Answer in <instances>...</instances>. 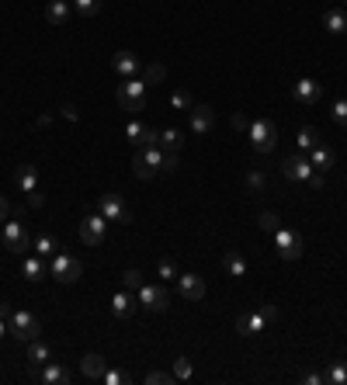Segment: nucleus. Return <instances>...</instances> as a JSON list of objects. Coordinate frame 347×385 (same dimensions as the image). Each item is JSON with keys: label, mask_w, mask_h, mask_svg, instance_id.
I'll return each instance as SVG.
<instances>
[{"label": "nucleus", "mask_w": 347, "mask_h": 385, "mask_svg": "<svg viewBox=\"0 0 347 385\" xmlns=\"http://www.w3.org/2000/svg\"><path fill=\"white\" fill-rule=\"evenodd\" d=\"M160 163H163V153L156 146H136V156H132V174L139 181H149L156 171H160Z\"/></svg>", "instance_id": "obj_1"}, {"label": "nucleus", "mask_w": 347, "mask_h": 385, "mask_svg": "<svg viewBox=\"0 0 347 385\" xmlns=\"http://www.w3.org/2000/svg\"><path fill=\"white\" fill-rule=\"evenodd\" d=\"M146 80L139 77H129L125 84H119V90H115V97H119V104L125 108V112H143V101H146Z\"/></svg>", "instance_id": "obj_2"}, {"label": "nucleus", "mask_w": 347, "mask_h": 385, "mask_svg": "<svg viewBox=\"0 0 347 385\" xmlns=\"http://www.w3.org/2000/svg\"><path fill=\"white\" fill-rule=\"evenodd\" d=\"M250 146L257 149V153H271L274 149V142H278V125L271 122V119H257V122H250Z\"/></svg>", "instance_id": "obj_3"}, {"label": "nucleus", "mask_w": 347, "mask_h": 385, "mask_svg": "<svg viewBox=\"0 0 347 385\" xmlns=\"http://www.w3.org/2000/svg\"><path fill=\"white\" fill-rule=\"evenodd\" d=\"M274 243H278V253H281V260H299L302 253H306V243H302V236L296 233V229H274Z\"/></svg>", "instance_id": "obj_4"}, {"label": "nucleus", "mask_w": 347, "mask_h": 385, "mask_svg": "<svg viewBox=\"0 0 347 385\" xmlns=\"http://www.w3.org/2000/svg\"><path fill=\"white\" fill-rule=\"evenodd\" d=\"M52 274H56L63 285H73L80 274H84V264H80V257H73V253H56V257H52Z\"/></svg>", "instance_id": "obj_5"}, {"label": "nucleus", "mask_w": 347, "mask_h": 385, "mask_svg": "<svg viewBox=\"0 0 347 385\" xmlns=\"http://www.w3.org/2000/svg\"><path fill=\"white\" fill-rule=\"evenodd\" d=\"M281 171H285V177L288 181H299V184H306L316 171H313V163H309V156L299 149V153H292V156H285V163H281Z\"/></svg>", "instance_id": "obj_6"}, {"label": "nucleus", "mask_w": 347, "mask_h": 385, "mask_svg": "<svg viewBox=\"0 0 347 385\" xmlns=\"http://www.w3.org/2000/svg\"><path fill=\"white\" fill-rule=\"evenodd\" d=\"M38 330H42V326H38V319H35L32 312H25V309L11 312V334H14L18 340H25V344H28V340H35V337H38Z\"/></svg>", "instance_id": "obj_7"}, {"label": "nucleus", "mask_w": 347, "mask_h": 385, "mask_svg": "<svg viewBox=\"0 0 347 385\" xmlns=\"http://www.w3.org/2000/svg\"><path fill=\"white\" fill-rule=\"evenodd\" d=\"M101 215L108 219V223H122V226L132 223V212L125 208V201L119 195H101Z\"/></svg>", "instance_id": "obj_8"}, {"label": "nucleus", "mask_w": 347, "mask_h": 385, "mask_svg": "<svg viewBox=\"0 0 347 385\" xmlns=\"http://www.w3.org/2000/svg\"><path fill=\"white\" fill-rule=\"evenodd\" d=\"M32 233L21 226V223H4V247L8 250H14V253H25V250H32Z\"/></svg>", "instance_id": "obj_9"}, {"label": "nucleus", "mask_w": 347, "mask_h": 385, "mask_svg": "<svg viewBox=\"0 0 347 385\" xmlns=\"http://www.w3.org/2000/svg\"><path fill=\"white\" fill-rule=\"evenodd\" d=\"M104 226H108V219L97 212V215H87L84 223H80V240L87 247H101L104 243Z\"/></svg>", "instance_id": "obj_10"}, {"label": "nucleus", "mask_w": 347, "mask_h": 385, "mask_svg": "<svg viewBox=\"0 0 347 385\" xmlns=\"http://www.w3.org/2000/svg\"><path fill=\"white\" fill-rule=\"evenodd\" d=\"M139 302H143L146 309H153V312H163V309L170 306V292H167L163 285H143V288H139Z\"/></svg>", "instance_id": "obj_11"}, {"label": "nucleus", "mask_w": 347, "mask_h": 385, "mask_svg": "<svg viewBox=\"0 0 347 385\" xmlns=\"http://www.w3.org/2000/svg\"><path fill=\"white\" fill-rule=\"evenodd\" d=\"M178 292L188 302H202L205 299V282L198 278V274H178Z\"/></svg>", "instance_id": "obj_12"}, {"label": "nucleus", "mask_w": 347, "mask_h": 385, "mask_svg": "<svg viewBox=\"0 0 347 385\" xmlns=\"http://www.w3.org/2000/svg\"><path fill=\"white\" fill-rule=\"evenodd\" d=\"M111 70L129 80V77H136L143 70V63H139V56H132V52H115V56H111Z\"/></svg>", "instance_id": "obj_13"}, {"label": "nucleus", "mask_w": 347, "mask_h": 385, "mask_svg": "<svg viewBox=\"0 0 347 385\" xmlns=\"http://www.w3.org/2000/svg\"><path fill=\"white\" fill-rule=\"evenodd\" d=\"M292 97H296V104L309 108V104H316V101L323 97V87H320L316 80H299V84L292 87Z\"/></svg>", "instance_id": "obj_14"}, {"label": "nucleus", "mask_w": 347, "mask_h": 385, "mask_svg": "<svg viewBox=\"0 0 347 385\" xmlns=\"http://www.w3.org/2000/svg\"><path fill=\"white\" fill-rule=\"evenodd\" d=\"M38 382H42V385H67V382H70V371H67L60 361H45L42 371H38Z\"/></svg>", "instance_id": "obj_15"}, {"label": "nucleus", "mask_w": 347, "mask_h": 385, "mask_svg": "<svg viewBox=\"0 0 347 385\" xmlns=\"http://www.w3.org/2000/svg\"><path fill=\"white\" fill-rule=\"evenodd\" d=\"M267 326V319L261 316V309H254V312H243L240 319H237V330L243 337H254V334H261V330Z\"/></svg>", "instance_id": "obj_16"}, {"label": "nucleus", "mask_w": 347, "mask_h": 385, "mask_svg": "<svg viewBox=\"0 0 347 385\" xmlns=\"http://www.w3.org/2000/svg\"><path fill=\"white\" fill-rule=\"evenodd\" d=\"M70 14H73L70 0H52V4L45 8V21H49V25H67Z\"/></svg>", "instance_id": "obj_17"}, {"label": "nucleus", "mask_w": 347, "mask_h": 385, "mask_svg": "<svg viewBox=\"0 0 347 385\" xmlns=\"http://www.w3.org/2000/svg\"><path fill=\"white\" fill-rule=\"evenodd\" d=\"M111 312L119 316V319H129L132 312H136V299H132V292H115V299H111Z\"/></svg>", "instance_id": "obj_18"}, {"label": "nucleus", "mask_w": 347, "mask_h": 385, "mask_svg": "<svg viewBox=\"0 0 347 385\" xmlns=\"http://www.w3.org/2000/svg\"><path fill=\"white\" fill-rule=\"evenodd\" d=\"M222 267L229 271V278H247V260H243V253H240V250H226Z\"/></svg>", "instance_id": "obj_19"}, {"label": "nucleus", "mask_w": 347, "mask_h": 385, "mask_svg": "<svg viewBox=\"0 0 347 385\" xmlns=\"http://www.w3.org/2000/svg\"><path fill=\"white\" fill-rule=\"evenodd\" d=\"M212 122H215V112H212L208 104L191 108V129H195V132H208V129H212Z\"/></svg>", "instance_id": "obj_20"}, {"label": "nucleus", "mask_w": 347, "mask_h": 385, "mask_svg": "<svg viewBox=\"0 0 347 385\" xmlns=\"http://www.w3.org/2000/svg\"><path fill=\"white\" fill-rule=\"evenodd\" d=\"M309 163H313V171L326 174V171L333 167V149H326V146H313V149H309Z\"/></svg>", "instance_id": "obj_21"}, {"label": "nucleus", "mask_w": 347, "mask_h": 385, "mask_svg": "<svg viewBox=\"0 0 347 385\" xmlns=\"http://www.w3.org/2000/svg\"><path fill=\"white\" fill-rule=\"evenodd\" d=\"M80 371H84L87 378H104V371H108V361H104L101 354H84V361H80Z\"/></svg>", "instance_id": "obj_22"}, {"label": "nucleus", "mask_w": 347, "mask_h": 385, "mask_svg": "<svg viewBox=\"0 0 347 385\" xmlns=\"http://www.w3.org/2000/svg\"><path fill=\"white\" fill-rule=\"evenodd\" d=\"M323 28H326L330 35H344V32H347V14H344L340 8H330V11L323 14Z\"/></svg>", "instance_id": "obj_23"}, {"label": "nucleus", "mask_w": 347, "mask_h": 385, "mask_svg": "<svg viewBox=\"0 0 347 385\" xmlns=\"http://www.w3.org/2000/svg\"><path fill=\"white\" fill-rule=\"evenodd\" d=\"M28 361H32V368H42L45 361H52L49 344H42L38 337H35V340H28Z\"/></svg>", "instance_id": "obj_24"}, {"label": "nucleus", "mask_w": 347, "mask_h": 385, "mask_svg": "<svg viewBox=\"0 0 347 385\" xmlns=\"http://www.w3.org/2000/svg\"><path fill=\"white\" fill-rule=\"evenodd\" d=\"M35 184H38V171L32 167V163H21V167H18V188H21L25 195H32Z\"/></svg>", "instance_id": "obj_25"}, {"label": "nucleus", "mask_w": 347, "mask_h": 385, "mask_svg": "<svg viewBox=\"0 0 347 385\" xmlns=\"http://www.w3.org/2000/svg\"><path fill=\"white\" fill-rule=\"evenodd\" d=\"M160 146H163V153H178V149L184 146L181 129H163V132H160Z\"/></svg>", "instance_id": "obj_26"}, {"label": "nucleus", "mask_w": 347, "mask_h": 385, "mask_svg": "<svg viewBox=\"0 0 347 385\" xmlns=\"http://www.w3.org/2000/svg\"><path fill=\"white\" fill-rule=\"evenodd\" d=\"M35 253H42V257H56V253H60V240H56V236H49V233H42V236H35Z\"/></svg>", "instance_id": "obj_27"}, {"label": "nucleus", "mask_w": 347, "mask_h": 385, "mask_svg": "<svg viewBox=\"0 0 347 385\" xmlns=\"http://www.w3.org/2000/svg\"><path fill=\"white\" fill-rule=\"evenodd\" d=\"M326 382L330 385H347V361H333L330 371H326Z\"/></svg>", "instance_id": "obj_28"}, {"label": "nucleus", "mask_w": 347, "mask_h": 385, "mask_svg": "<svg viewBox=\"0 0 347 385\" xmlns=\"http://www.w3.org/2000/svg\"><path fill=\"white\" fill-rule=\"evenodd\" d=\"M313 146H320V132H316V129H309V125H306V129H299V149H302V153H309Z\"/></svg>", "instance_id": "obj_29"}, {"label": "nucleus", "mask_w": 347, "mask_h": 385, "mask_svg": "<svg viewBox=\"0 0 347 385\" xmlns=\"http://www.w3.org/2000/svg\"><path fill=\"white\" fill-rule=\"evenodd\" d=\"M73 11H77L80 18H94V14L101 11V0H73Z\"/></svg>", "instance_id": "obj_30"}, {"label": "nucleus", "mask_w": 347, "mask_h": 385, "mask_svg": "<svg viewBox=\"0 0 347 385\" xmlns=\"http://www.w3.org/2000/svg\"><path fill=\"white\" fill-rule=\"evenodd\" d=\"M170 108L174 112H191V94L188 90H174L170 94Z\"/></svg>", "instance_id": "obj_31"}, {"label": "nucleus", "mask_w": 347, "mask_h": 385, "mask_svg": "<svg viewBox=\"0 0 347 385\" xmlns=\"http://www.w3.org/2000/svg\"><path fill=\"white\" fill-rule=\"evenodd\" d=\"M122 288H125V292H139V288H143V274H139L136 267H129V271L122 274Z\"/></svg>", "instance_id": "obj_32"}, {"label": "nucleus", "mask_w": 347, "mask_h": 385, "mask_svg": "<svg viewBox=\"0 0 347 385\" xmlns=\"http://www.w3.org/2000/svg\"><path fill=\"white\" fill-rule=\"evenodd\" d=\"M42 274H45L42 260H38V257H28V260H25V278H28V282H38Z\"/></svg>", "instance_id": "obj_33"}, {"label": "nucleus", "mask_w": 347, "mask_h": 385, "mask_svg": "<svg viewBox=\"0 0 347 385\" xmlns=\"http://www.w3.org/2000/svg\"><path fill=\"white\" fill-rule=\"evenodd\" d=\"M143 132H146L143 122H129V125H125V139H129L132 146H143Z\"/></svg>", "instance_id": "obj_34"}, {"label": "nucleus", "mask_w": 347, "mask_h": 385, "mask_svg": "<svg viewBox=\"0 0 347 385\" xmlns=\"http://www.w3.org/2000/svg\"><path fill=\"white\" fill-rule=\"evenodd\" d=\"M174 378H178V382H188V378H191V361H188V358H178V361H174Z\"/></svg>", "instance_id": "obj_35"}, {"label": "nucleus", "mask_w": 347, "mask_h": 385, "mask_svg": "<svg viewBox=\"0 0 347 385\" xmlns=\"http://www.w3.org/2000/svg\"><path fill=\"white\" fill-rule=\"evenodd\" d=\"M163 77H167V66H163V63H149V66H146V77H143V80H146V84H160Z\"/></svg>", "instance_id": "obj_36"}, {"label": "nucleus", "mask_w": 347, "mask_h": 385, "mask_svg": "<svg viewBox=\"0 0 347 385\" xmlns=\"http://www.w3.org/2000/svg\"><path fill=\"white\" fill-rule=\"evenodd\" d=\"M156 274H160V278H167V282H170V278H178V264H174L170 257H163V260L156 264Z\"/></svg>", "instance_id": "obj_37"}, {"label": "nucleus", "mask_w": 347, "mask_h": 385, "mask_svg": "<svg viewBox=\"0 0 347 385\" xmlns=\"http://www.w3.org/2000/svg\"><path fill=\"white\" fill-rule=\"evenodd\" d=\"M257 223H261V226H264L267 233H274V229L281 226V219H278L274 212H261V215H257Z\"/></svg>", "instance_id": "obj_38"}, {"label": "nucleus", "mask_w": 347, "mask_h": 385, "mask_svg": "<svg viewBox=\"0 0 347 385\" xmlns=\"http://www.w3.org/2000/svg\"><path fill=\"white\" fill-rule=\"evenodd\" d=\"M146 382L149 385H170L174 382V371H146Z\"/></svg>", "instance_id": "obj_39"}, {"label": "nucleus", "mask_w": 347, "mask_h": 385, "mask_svg": "<svg viewBox=\"0 0 347 385\" xmlns=\"http://www.w3.org/2000/svg\"><path fill=\"white\" fill-rule=\"evenodd\" d=\"M181 167V160H178V153H163V163H160V171H167V174H174Z\"/></svg>", "instance_id": "obj_40"}, {"label": "nucleus", "mask_w": 347, "mask_h": 385, "mask_svg": "<svg viewBox=\"0 0 347 385\" xmlns=\"http://www.w3.org/2000/svg\"><path fill=\"white\" fill-rule=\"evenodd\" d=\"M104 382H108V385H125V382H129V375H125V371L108 368V371H104Z\"/></svg>", "instance_id": "obj_41"}, {"label": "nucleus", "mask_w": 347, "mask_h": 385, "mask_svg": "<svg viewBox=\"0 0 347 385\" xmlns=\"http://www.w3.org/2000/svg\"><path fill=\"white\" fill-rule=\"evenodd\" d=\"M333 122L337 125H347V101H337L333 104Z\"/></svg>", "instance_id": "obj_42"}, {"label": "nucleus", "mask_w": 347, "mask_h": 385, "mask_svg": "<svg viewBox=\"0 0 347 385\" xmlns=\"http://www.w3.org/2000/svg\"><path fill=\"white\" fill-rule=\"evenodd\" d=\"M261 316H264L267 323H278V319H281V312H278V306H271V302H264V306H261Z\"/></svg>", "instance_id": "obj_43"}, {"label": "nucleus", "mask_w": 347, "mask_h": 385, "mask_svg": "<svg viewBox=\"0 0 347 385\" xmlns=\"http://www.w3.org/2000/svg\"><path fill=\"white\" fill-rule=\"evenodd\" d=\"M143 146H160V132L146 125V132H143Z\"/></svg>", "instance_id": "obj_44"}, {"label": "nucleus", "mask_w": 347, "mask_h": 385, "mask_svg": "<svg viewBox=\"0 0 347 385\" xmlns=\"http://www.w3.org/2000/svg\"><path fill=\"white\" fill-rule=\"evenodd\" d=\"M247 184H250L254 191H261V188H264V174H247Z\"/></svg>", "instance_id": "obj_45"}, {"label": "nucleus", "mask_w": 347, "mask_h": 385, "mask_svg": "<svg viewBox=\"0 0 347 385\" xmlns=\"http://www.w3.org/2000/svg\"><path fill=\"white\" fill-rule=\"evenodd\" d=\"M302 382H306V385H323V382H326V375H316V371H309V375H302Z\"/></svg>", "instance_id": "obj_46"}, {"label": "nucleus", "mask_w": 347, "mask_h": 385, "mask_svg": "<svg viewBox=\"0 0 347 385\" xmlns=\"http://www.w3.org/2000/svg\"><path fill=\"white\" fill-rule=\"evenodd\" d=\"M306 184H309V188H313V191H320V188H323V174H320V171H316V174H313V177H309V181H306Z\"/></svg>", "instance_id": "obj_47"}, {"label": "nucleus", "mask_w": 347, "mask_h": 385, "mask_svg": "<svg viewBox=\"0 0 347 385\" xmlns=\"http://www.w3.org/2000/svg\"><path fill=\"white\" fill-rule=\"evenodd\" d=\"M8 212H11V205H8V198H0V223L8 219Z\"/></svg>", "instance_id": "obj_48"}, {"label": "nucleus", "mask_w": 347, "mask_h": 385, "mask_svg": "<svg viewBox=\"0 0 347 385\" xmlns=\"http://www.w3.org/2000/svg\"><path fill=\"white\" fill-rule=\"evenodd\" d=\"M11 312H14V309H11L8 302H0V319H11Z\"/></svg>", "instance_id": "obj_49"}, {"label": "nucleus", "mask_w": 347, "mask_h": 385, "mask_svg": "<svg viewBox=\"0 0 347 385\" xmlns=\"http://www.w3.org/2000/svg\"><path fill=\"white\" fill-rule=\"evenodd\" d=\"M28 205H35V208H38V205H42V195H38V191H32V195H28Z\"/></svg>", "instance_id": "obj_50"}, {"label": "nucleus", "mask_w": 347, "mask_h": 385, "mask_svg": "<svg viewBox=\"0 0 347 385\" xmlns=\"http://www.w3.org/2000/svg\"><path fill=\"white\" fill-rule=\"evenodd\" d=\"M8 334V319H0V337H4Z\"/></svg>", "instance_id": "obj_51"}, {"label": "nucleus", "mask_w": 347, "mask_h": 385, "mask_svg": "<svg viewBox=\"0 0 347 385\" xmlns=\"http://www.w3.org/2000/svg\"><path fill=\"white\" fill-rule=\"evenodd\" d=\"M344 4H347V0H344Z\"/></svg>", "instance_id": "obj_52"}]
</instances>
